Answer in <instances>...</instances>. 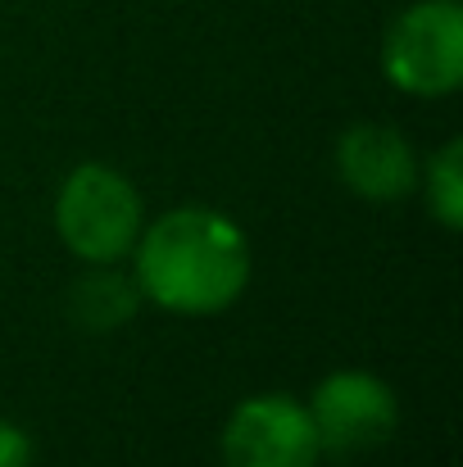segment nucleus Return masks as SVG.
Returning <instances> with one entry per match:
<instances>
[{"label":"nucleus","mask_w":463,"mask_h":467,"mask_svg":"<svg viewBox=\"0 0 463 467\" xmlns=\"http://www.w3.org/2000/svg\"><path fill=\"white\" fill-rule=\"evenodd\" d=\"M427 200H432V213L459 232L463 227V141H450L441 155L432 159L427 168Z\"/></svg>","instance_id":"obj_8"},{"label":"nucleus","mask_w":463,"mask_h":467,"mask_svg":"<svg viewBox=\"0 0 463 467\" xmlns=\"http://www.w3.org/2000/svg\"><path fill=\"white\" fill-rule=\"evenodd\" d=\"M137 305H142V291L123 273H91L73 286V317L91 331H110V327L128 322Z\"/></svg>","instance_id":"obj_7"},{"label":"nucleus","mask_w":463,"mask_h":467,"mask_svg":"<svg viewBox=\"0 0 463 467\" xmlns=\"http://www.w3.org/2000/svg\"><path fill=\"white\" fill-rule=\"evenodd\" d=\"M227 467H318V436L309 413L287 395H255L237 404L223 431Z\"/></svg>","instance_id":"obj_5"},{"label":"nucleus","mask_w":463,"mask_h":467,"mask_svg":"<svg viewBox=\"0 0 463 467\" xmlns=\"http://www.w3.org/2000/svg\"><path fill=\"white\" fill-rule=\"evenodd\" d=\"M336 172L354 195H363L373 204H391V200H405L414 191L418 159H414L409 141L395 128L354 123L336 146Z\"/></svg>","instance_id":"obj_6"},{"label":"nucleus","mask_w":463,"mask_h":467,"mask_svg":"<svg viewBox=\"0 0 463 467\" xmlns=\"http://www.w3.org/2000/svg\"><path fill=\"white\" fill-rule=\"evenodd\" d=\"M0 467H32V441L14 422H0Z\"/></svg>","instance_id":"obj_9"},{"label":"nucleus","mask_w":463,"mask_h":467,"mask_svg":"<svg viewBox=\"0 0 463 467\" xmlns=\"http://www.w3.org/2000/svg\"><path fill=\"white\" fill-rule=\"evenodd\" d=\"M55 227L73 254L91 264H114L142 236V195L123 172L105 163H82L55 200Z\"/></svg>","instance_id":"obj_2"},{"label":"nucleus","mask_w":463,"mask_h":467,"mask_svg":"<svg viewBox=\"0 0 463 467\" xmlns=\"http://www.w3.org/2000/svg\"><path fill=\"white\" fill-rule=\"evenodd\" d=\"M305 413L318 436V454L331 459L377 450L382 441H391L400 418L391 386L373 372H331L327 381H318Z\"/></svg>","instance_id":"obj_4"},{"label":"nucleus","mask_w":463,"mask_h":467,"mask_svg":"<svg viewBox=\"0 0 463 467\" xmlns=\"http://www.w3.org/2000/svg\"><path fill=\"white\" fill-rule=\"evenodd\" d=\"M250 282V245L241 227L214 209H173L142 236L137 291L159 309L205 317L223 313Z\"/></svg>","instance_id":"obj_1"},{"label":"nucleus","mask_w":463,"mask_h":467,"mask_svg":"<svg viewBox=\"0 0 463 467\" xmlns=\"http://www.w3.org/2000/svg\"><path fill=\"white\" fill-rule=\"evenodd\" d=\"M382 68L409 96H450L463 82L459 0H418V5H409L386 32Z\"/></svg>","instance_id":"obj_3"}]
</instances>
